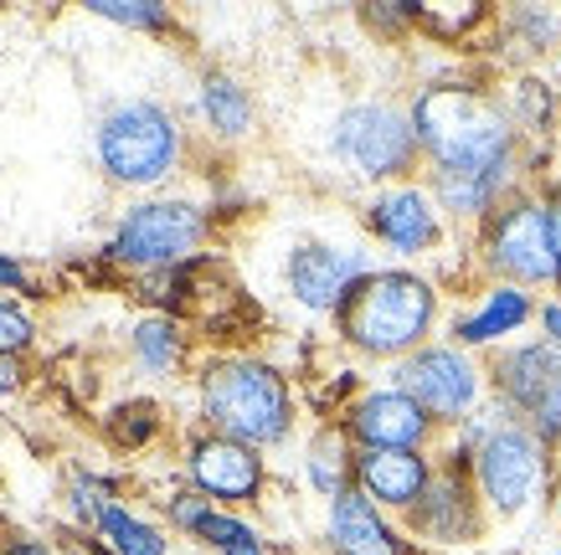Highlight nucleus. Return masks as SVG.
Wrapping results in <instances>:
<instances>
[{"label": "nucleus", "mask_w": 561, "mask_h": 555, "mask_svg": "<svg viewBox=\"0 0 561 555\" xmlns=\"http://www.w3.org/2000/svg\"><path fill=\"white\" fill-rule=\"evenodd\" d=\"M417 135L448 165V175H469V181H494L505 165V144H511L490 103L459 88H438L417 103Z\"/></svg>", "instance_id": "f257e3e1"}, {"label": "nucleus", "mask_w": 561, "mask_h": 555, "mask_svg": "<svg viewBox=\"0 0 561 555\" xmlns=\"http://www.w3.org/2000/svg\"><path fill=\"white\" fill-rule=\"evenodd\" d=\"M433 320V293L408 273H381L351 288L345 299V335L366 350H402Z\"/></svg>", "instance_id": "f03ea898"}, {"label": "nucleus", "mask_w": 561, "mask_h": 555, "mask_svg": "<svg viewBox=\"0 0 561 555\" xmlns=\"http://www.w3.org/2000/svg\"><path fill=\"white\" fill-rule=\"evenodd\" d=\"M206 412L242 442H273L284 432L289 402L278 375L263 366H221L206 375Z\"/></svg>", "instance_id": "7ed1b4c3"}, {"label": "nucleus", "mask_w": 561, "mask_h": 555, "mask_svg": "<svg viewBox=\"0 0 561 555\" xmlns=\"http://www.w3.org/2000/svg\"><path fill=\"white\" fill-rule=\"evenodd\" d=\"M175 154V129L160 108H124L103 124V165L114 170L119 181H160L171 170Z\"/></svg>", "instance_id": "20e7f679"}, {"label": "nucleus", "mask_w": 561, "mask_h": 555, "mask_svg": "<svg viewBox=\"0 0 561 555\" xmlns=\"http://www.w3.org/2000/svg\"><path fill=\"white\" fill-rule=\"evenodd\" d=\"M196 242V211L191 206H139L119 227L114 253L129 263H175Z\"/></svg>", "instance_id": "39448f33"}, {"label": "nucleus", "mask_w": 561, "mask_h": 555, "mask_svg": "<svg viewBox=\"0 0 561 555\" xmlns=\"http://www.w3.org/2000/svg\"><path fill=\"white\" fill-rule=\"evenodd\" d=\"M505 391L526 406L546 438H561V350L530 345L505 360Z\"/></svg>", "instance_id": "423d86ee"}, {"label": "nucleus", "mask_w": 561, "mask_h": 555, "mask_svg": "<svg viewBox=\"0 0 561 555\" xmlns=\"http://www.w3.org/2000/svg\"><path fill=\"white\" fill-rule=\"evenodd\" d=\"M341 150L366 175H391V170H402V160H408L412 135L391 108H351L341 124Z\"/></svg>", "instance_id": "0eeeda50"}, {"label": "nucleus", "mask_w": 561, "mask_h": 555, "mask_svg": "<svg viewBox=\"0 0 561 555\" xmlns=\"http://www.w3.org/2000/svg\"><path fill=\"white\" fill-rule=\"evenodd\" d=\"M479 473H484V488L500 509H520L526 494L536 488V473H541V458H536V442L526 432H500L490 438L484 458H479Z\"/></svg>", "instance_id": "6e6552de"}, {"label": "nucleus", "mask_w": 561, "mask_h": 555, "mask_svg": "<svg viewBox=\"0 0 561 555\" xmlns=\"http://www.w3.org/2000/svg\"><path fill=\"white\" fill-rule=\"evenodd\" d=\"M494 263L515 278H551L557 273V253H551V221L536 206H520L500 236H494Z\"/></svg>", "instance_id": "1a4fd4ad"}, {"label": "nucleus", "mask_w": 561, "mask_h": 555, "mask_svg": "<svg viewBox=\"0 0 561 555\" xmlns=\"http://www.w3.org/2000/svg\"><path fill=\"white\" fill-rule=\"evenodd\" d=\"M408 386L417 406H433L443 417H459L474 402V370L463 366L454 350H427L408 366Z\"/></svg>", "instance_id": "9d476101"}, {"label": "nucleus", "mask_w": 561, "mask_h": 555, "mask_svg": "<svg viewBox=\"0 0 561 555\" xmlns=\"http://www.w3.org/2000/svg\"><path fill=\"white\" fill-rule=\"evenodd\" d=\"M423 406L402 396V391H381L356 412V432L381 453H408L412 442L423 438Z\"/></svg>", "instance_id": "9b49d317"}, {"label": "nucleus", "mask_w": 561, "mask_h": 555, "mask_svg": "<svg viewBox=\"0 0 561 555\" xmlns=\"http://www.w3.org/2000/svg\"><path fill=\"white\" fill-rule=\"evenodd\" d=\"M360 273H366L360 253L305 247V253L294 257V293H299L305 303H314V309H330L341 293H351V284H356Z\"/></svg>", "instance_id": "f8f14e48"}, {"label": "nucleus", "mask_w": 561, "mask_h": 555, "mask_svg": "<svg viewBox=\"0 0 561 555\" xmlns=\"http://www.w3.org/2000/svg\"><path fill=\"white\" fill-rule=\"evenodd\" d=\"M191 469H196V484L206 494H217V499H248L257 488V458L242 442H202Z\"/></svg>", "instance_id": "ddd939ff"}, {"label": "nucleus", "mask_w": 561, "mask_h": 555, "mask_svg": "<svg viewBox=\"0 0 561 555\" xmlns=\"http://www.w3.org/2000/svg\"><path fill=\"white\" fill-rule=\"evenodd\" d=\"M360 484L371 488L376 499H387V505H412L427 484V469H423V458H412V453H381V448H371V453L360 458Z\"/></svg>", "instance_id": "4468645a"}, {"label": "nucleus", "mask_w": 561, "mask_h": 555, "mask_svg": "<svg viewBox=\"0 0 561 555\" xmlns=\"http://www.w3.org/2000/svg\"><path fill=\"white\" fill-rule=\"evenodd\" d=\"M330 535H335V551L341 555H397V540L381 520H376V509L356 494H341V505H335V520H330Z\"/></svg>", "instance_id": "2eb2a0df"}, {"label": "nucleus", "mask_w": 561, "mask_h": 555, "mask_svg": "<svg viewBox=\"0 0 561 555\" xmlns=\"http://www.w3.org/2000/svg\"><path fill=\"white\" fill-rule=\"evenodd\" d=\"M376 232L387 236L391 247H402V253H417L433 242V211L417 190H397L387 201H376Z\"/></svg>", "instance_id": "dca6fc26"}, {"label": "nucleus", "mask_w": 561, "mask_h": 555, "mask_svg": "<svg viewBox=\"0 0 561 555\" xmlns=\"http://www.w3.org/2000/svg\"><path fill=\"white\" fill-rule=\"evenodd\" d=\"M530 314V303H526V293H515V288H500L490 303H484V314H474V320H463V329L459 335L463 339H494V335H505V329H515V324Z\"/></svg>", "instance_id": "f3484780"}, {"label": "nucleus", "mask_w": 561, "mask_h": 555, "mask_svg": "<svg viewBox=\"0 0 561 555\" xmlns=\"http://www.w3.org/2000/svg\"><path fill=\"white\" fill-rule=\"evenodd\" d=\"M103 535L119 555H165V540L154 535L150 524H139L124 509H103Z\"/></svg>", "instance_id": "a211bd4d"}, {"label": "nucleus", "mask_w": 561, "mask_h": 555, "mask_svg": "<svg viewBox=\"0 0 561 555\" xmlns=\"http://www.w3.org/2000/svg\"><path fill=\"white\" fill-rule=\"evenodd\" d=\"M206 114L217 124L221 135H242L248 129V99H242V88H232L227 78H211L206 83Z\"/></svg>", "instance_id": "6ab92c4d"}, {"label": "nucleus", "mask_w": 561, "mask_h": 555, "mask_svg": "<svg viewBox=\"0 0 561 555\" xmlns=\"http://www.w3.org/2000/svg\"><path fill=\"white\" fill-rule=\"evenodd\" d=\"M93 11L99 16H108V21H129V26H160L165 21V11L160 5H150V0H93Z\"/></svg>", "instance_id": "aec40b11"}, {"label": "nucleus", "mask_w": 561, "mask_h": 555, "mask_svg": "<svg viewBox=\"0 0 561 555\" xmlns=\"http://www.w3.org/2000/svg\"><path fill=\"white\" fill-rule=\"evenodd\" d=\"M196 530H202L206 540H217L221 555H227V551H242V545H253V530H248V524H238V520H227V514H206Z\"/></svg>", "instance_id": "412c9836"}, {"label": "nucleus", "mask_w": 561, "mask_h": 555, "mask_svg": "<svg viewBox=\"0 0 561 555\" xmlns=\"http://www.w3.org/2000/svg\"><path fill=\"white\" fill-rule=\"evenodd\" d=\"M139 355H145L150 366H171L175 360V335L165 329V324H145V329H139Z\"/></svg>", "instance_id": "4be33fe9"}, {"label": "nucleus", "mask_w": 561, "mask_h": 555, "mask_svg": "<svg viewBox=\"0 0 561 555\" xmlns=\"http://www.w3.org/2000/svg\"><path fill=\"white\" fill-rule=\"evenodd\" d=\"M335 458H341V442L324 438L320 442V458H314V484H320V488H335V484H341V463H335Z\"/></svg>", "instance_id": "5701e85b"}, {"label": "nucleus", "mask_w": 561, "mask_h": 555, "mask_svg": "<svg viewBox=\"0 0 561 555\" xmlns=\"http://www.w3.org/2000/svg\"><path fill=\"white\" fill-rule=\"evenodd\" d=\"M26 339H32V324L21 320L16 309H5V303H0V350H21Z\"/></svg>", "instance_id": "b1692460"}, {"label": "nucleus", "mask_w": 561, "mask_h": 555, "mask_svg": "<svg viewBox=\"0 0 561 555\" xmlns=\"http://www.w3.org/2000/svg\"><path fill=\"white\" fill-rule=\"evenodd\" d=\"M546 221H551V253H557V278H561V201L546 211Z\"/></svg>", "instance_id": "393cba45"}, {"label": "nucleus", "mask_w": 561, "mask_h": 555, "mask_svg": "<svg viewBox=\"0 0 561 555\" xmlns=\"http://www.w3.org/2000/svg\"><path fill=\"white\" fill-rule=\"evenodd\" d=\"M0 284H21V268L16 263H5V257H0Z\"/></svg>", "instance_id": "a878e982"}, {"label": "nucleus", "mask_w": 561, "mask_h": 555, "mask_svg": "<svg viewBox=\"0 0 561 555\" xmlns=\"http://www.w3.org/2000/svg\"><path fill=\"white\" fill-rule=\"evenodd\" d=\"M546 329L561 339V309H546Z\"/></svg>", "instance_id": "bb28decb"}, {"label": "nucleus", "mask_w": 561, "mask_h": 555, "mask_svg": "<svg viewBox=\"0 0 561 555\" xmlns=\"http://www.w3.org/2000/svg\"><path fill=\"white\" fill-rule=\"evenodd\" d=\"M11 555H47V551H42V545H16Z\"/></svg>", "instance_id": "cd10ccee"}]
</instances>
